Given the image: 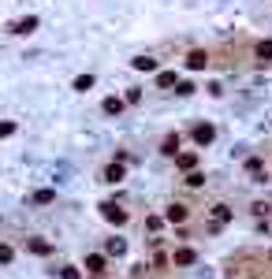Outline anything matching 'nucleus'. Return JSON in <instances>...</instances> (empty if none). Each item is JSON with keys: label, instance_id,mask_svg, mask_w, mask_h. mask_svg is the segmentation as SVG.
I'll return each instance as SVG.
<instances>
[{"label": "nucleus", "instance_id": "obj_17", "mask_svg": "<svg viewBox=\"0 0 272 279\" xmlns=\"http://www.w3.org/2000/svg\"><path fill=\"white\" fill-rule=\"evenodd\" d=\"M30 201H34V205H52V201H56V190H37Z\"/></svg>", "mask_w": 272, "mask_h": 279}, {"label": "nucleus", "instance_id": "obj_2", "mask_svg": "<svg viewBox=\"0 0 272 279\" xmlns=\"http://www.w3.org/2000/svg\"><path fill=\"white\" fill-rule=\"evenodd\" d=\"M86 272H90L93 279H101V275H105V272H108L105 253H90V257H86Z\"/></svg>", "mask_w": 272, "mask_h": 279}, {"label": "nucleus", "instance_id": "obj_5", "mask_svg": "<svg viewBox=\"0 0 272 279\" xmlns=\"http://www.w3.org/2000/svg\"><path fill=\"white\" fill-rule=\"evenodd\" d=\"M34 30H37V15H26V19L12 23V34H34Z\"/></svg>", "mask_w": 272, "mask_h": 279}, {"label": "nucleus", "instance_id": "obj_16", "mask_svg": "<svg viewBox=\"0 0 272 279\" xmlns=\"http://www.w3.org/2000/svg\"><path fill=\"white\" fill-rule=\"evenodd\" d=\"M157 86H161V90H172V86H179V79H175V71H161L157 75Z\"/></svg>", "mask_w": 272, "mask_h": 279}, {"label": "nucleus", "instance_id": "obj_10", "mask_svg": "<svg viewBox=\"0 0 272 279\" xmlns=\"http://www.w3.org/2000/svg\"><path fill=\"white\" fill-rule=\"evenodd\" d=\"M228 220H231V208H228V205H213V227L220 231Z\"/></svg>", "mask_w": 272, "mask_h": 279}, {"label": "nucleus", "instance_id": "obj_6", "mask_svg": "<svg viewBox=\"0 0 272 279\" xmlns=\"http://www.w3.org/2000/svg\"><path fill=\"white\" fill-rule=\"evenodd\" d=\"M123 175H127L123 160H112V164L105 168V182H123Z\"/></svg>", "mask_w": 272, "mask_h": 279}, {"label": "nucleus", "instance_id": "obj_22", "mask_svg": "<svg viewBox=\"0 0 272 279\" xmlns=\"http://www.w3.org/2000/svg\"><path fill=\"white\" fill-rule=\"evenodd\" d=\"M201 182H205V175H201L198 168H194V171H186V186H201Z\"/></svg>", "mask_w": 272, "mask_h": 279}, {"label": "nucleus", "instance_id": "obj_21", "mask_svg": "<svg viewBox=\"0 0 272 279\" xmlns=\"http://www.w3.org/2000/svg\"><path fill=\"white\" fill-rule=\"evenodd\" d=\"M12 257H15V249L8 242H0V264H12Z\"/></svg>", "mask_w": 272, "mask_h": 279}, {"label": "nucleus", "instance_id": "obj_11", "mask_svg": "<svg viewBox=\"0 0 272 279\" xmlns=\"http://www.w3.org/2000/svg\"><path fill=\"white\" fill-rule=\"evenodd\" d=\"M161 153L164 157H179V134H168V138L161 142Z\"/></svg>", "mask_w": 272, "mask_h": 279}, {"label": "nucleus", "instance_id": "obj_24", "mask_svg": "<svg viewBox=\"0 0 272 279\" xmlns=\"http://www.w3.org/2000/svg\"><path fill=\"white\" fill-rule=\"evenodd\" d=\"M60 279H82L79 268H60Z\"/></svg>", "mask_w": 272, "mask_h": 279}, {"label": "nucleus", "instance_id": "obj_18", "mask_svg": "<svg viewBox=\"0 0 272 279\" xmlns=\"http://www.w3.org/2000/svg\"><path fill=\"white\" fill-rule=\"evenodd\" d=\"M254 52H257V60H261V63H268V60H272V41H257V49H254Z\"/></svg>", "mask_w": 272, "mask_h": 279}, {"label": "nucleus", "instance_id": "obj_4", "mask_svg": "<svg viewBox=\"0 0 272 279\" xmlns=\"http://www.w3.org/2000/svg\"><path fill=\"white\" fill-rule=\"evenodd\" d=\"M123 108H127V97H105V101H101V112H105V115H119Z\"/></svg>", "mask_w": 272, "mask_h": 279}, {"label": "nucleus", "instance_id": "obj_23", "mask_svg": "<svg viewBox=\"0 0 272 279\" xmlns=\"http://www.w3.org/2000/svg\"><path fill=\"white\" fill-rule=\"evenodd\" d=\"M12 134H15V123L4 119V123H0V138H12Z\"/></svg>", "mask_w": 272, "mask_h": 279}, {"label": "nucleus", "instance_id": "obj_26", "mask_svg": "<svg viewBox=\"0 0 272 279\" xmlns=\"http://www.w3.org/2000/svg\"><path fill=\"white\" fill-rule=\"evenodd\" d=\"M142 101V90H127V104H138Z\"/></svg>", "mask_w": 272, "mask_h": 279}, {"label": "nucleus", "instance_id": "obj_13", "mask_svg": "<svg viewBox=\"0 0 272 279\" xmlns=\"http://www.w3.org/2000/svg\"><path fill=\"white\" fill-rule=\"evenodd\" d=\"M175 164H179L183 171H194V168H198V153H179V157H175Z\"/></svg>", "mask_w": 272, "mask_h": 279}, {"label": "nucleus", "instance_id": "obj_12", "mask_svg": "<svg viewBox=\"0 0 272 279\" xmlns=\"http://www.w3.org/2000/svg\"><path fill=\"white\" fill-rule=\"evenodd\" d=\"M105 253H108V257H123V253H127V242H123V238H108V242H105Z\"/></svg>", "mask_w": 272, "mask_h": 279}, {"label": "nucleus", "instance_id": "obj_8", "mask_svg": "<svg viewBox=\"0 0 272 279\" xmlns=\"http://www.w3.org/2000/svg\"><path fill=\"white\" fill-rule=\"evenodd\" d=\"M205 63H209V52H205V49H194L190 56H186V67H190V71H201Z\"/></svg>", "mask_w": 272, "mask_h": 279}, {"label": "nucleus", "instance_id": "obj_25", "mask_svg": "<svg viewBox=\"0 0 272 279\" xmlns=\"http://www.w3.org/2000/svg\"><path fill=\"white\" fill-rule=\"evenodd\" d=\"M175 90H179L183 97H190V93H194V82H179V86H175Z\"/></svg>", "mask_w": 272, "mask_h": 279}, {"label": "nucleus", "instance_id": "obj_1", "mask_svg": "<svg viewBox=\"0 0 272 279\" xmlns=\"http://www.w3.org/2000/svg\"><path fill=\"white\" fill-rule=\"evenodd\" d=\"M101 216H105L108 224H116V227H123V224H127V213L116 205V201H101Z\"/></svg>", "mask_w": 272, "mask_h": 279}, {"label": "nucleus", "instance_id": "obj_19", "mask_svg": "<svg viewBox=\"0 0 272 279\" xmlns=\"http://www.w3.org/2000/svg\"><path fill=\"white\" fill-rule=\"evenodd\" d=\"M261 168H265V164H261L257 157H250V160H246V171H250L254 179H265V171H261Z\"/></svg>", "mask_w": 272, "mask_h": 279}, {"label": "nucleus", "instance_id": "obj_7", "mask_svg": "<svg viewBox=\"0 0 272 279\" xmlns=\"http://www.w3.org/2000/svg\"><path fill=\"white\" fill-rule=\"evenodd\" d=\"M164 220H168V224H186V205H179V201H175V205H168Z\"/></svg>", "mask_w": 272, "mask_h": 279}, {"label": "nucleus", "instance_id": "obj_14", "mask_svg": "<svg viewBox=\"0 0 272 279\" xmlns=\"http://www.w3.org/2000/svg\"><path fill=\"white\" fill-rule=\"evenodd\" d=\"M172 261H175V264H194V261H198V253L183 246V249H175V253H172Z\"/></svg>", "mask_w": 272, "mask_h": 279}, {"label": "nucleus", "instance_id": "obj_27", "mask_svg": "<svg viewBox=\"0 0 272 279\" xmlns=\"http://www.w3.org/2000/svg\"><path fill=\"white\" fill-rule=\"evenodd\" d=\"M268 257H272V253H268Z\"/></svg>", "mask_w": 272, "mask_h": 279}, {"label": "nucleus", "instance_id": "obj_20", "mask_svg": "<svg viewBox=\"0 0 272 279\" xmlns=\"http://www.w3.org/2000/svg\"><path fill=\"white\" fill-rule=\"evenodd\" d=\"M75 90H79V93L93 90V75H79V79H75Z\"/></svg>", "mask_w": 272, "mask_h": 279}, {"label": "nucleus", "instance_id": "obj_15", "mask_svg": "<svg viewBox=\"0 0 272 279\" xmlns=\"http://www.w3.org/2000/svg\"><path fill=\"white\" fill-rule=\"evenodd\" d=\"M130 67H134V71H157V60H153V56H134Z\"/></svg>", "mask_w": 272, "mask_h": 279}, {"label": "nucleus", "instance_id": "obj_3", "mask_svg": "<svg viewBox=\"0 0 272 279\" xmlns=\"http://www.w3.org/2000/svg\"><path fill=\"white\" fill-rule=\"evenodd\" d=\"M190 134H194V142H198V146H213V138H217V127H213V123H198Z\"/></svg>", "mask_w": 272, "mask_h": 279}, {"label": "nucleus", "instance_id": "obj_9", "mask_svg": "<svg viewBox=\"0 0 272 279\" xmlns=\"http://www.w3.org/2000/svg\"><path fill=\"white\" fill-rule=\"evenodd\" d=\"M26 249H30V253H37V257H49V253H52V242H45V238H30V242H26Z\"/></svg>", "mask_w": 272, "mask_h": 279}]
</instances>
